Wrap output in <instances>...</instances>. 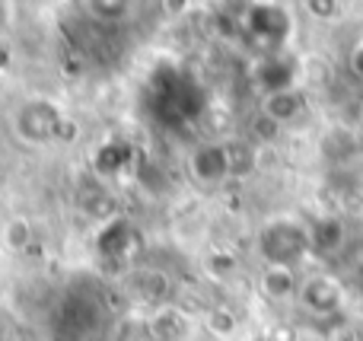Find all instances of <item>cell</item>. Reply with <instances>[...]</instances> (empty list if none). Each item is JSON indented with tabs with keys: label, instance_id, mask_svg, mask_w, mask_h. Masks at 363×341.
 <instances>
[{
	"label": "cell",
	"instance_id": "10",
	"mask_svg": "<svg viewBox=\"0 0 363 341\" xmlns=\"http://www.w3.org/2000/svg\"><path fill=\"white\" fill-rule=\"evenodd\" d=\"M131 291H134V297L144 300V303H160V300L169 294V281H166L163 272L147 268V272H138L131 278Z\"/></svg>",
	"mask_w": 363,
	"mask_h": 341
},
{
	"label": "cell",
	"instance_id": "20",
	"mask_svg": "<svg viewBox=\"0 0 363 341\" xmlns=\"http://www.w3.org/2000/svg\"><path fill=\"white\" fill-rule=\"evenodd\" d=\"M357 284H363V262L357 265Z\"/></svg>",
	"mask_w": 363,
	"mask_h": 341
},
{
	"label": "cell",
	"instance_id": "19",
	"mask_svg": "<svg viewBox=\"0 0 363 341\" xmlns=\"http://www.w3.org/2000/svg\"><path fill=\"white\" fill-rule=\"evenodd\" d=\"M6 23H10V6H6V4H0V32L6 29Z\"/></svg>",
	"mask_w": 363,
	"mask_h": 341
},
{
	"label": "cell",
	"instance_id": "5",
	"mask_svg": "<svg viewBox=\"0 0 363 341\" xmlns=\"http://www.w3.org/2000/svg\"><path fill=\"white\" fill-rule=\"evenodd\" d=\"M341 284L335 278H325V274H313L300 284V303L306 306L313 316H335L341 310Z\"/></svg>",
	"mask_w": 363,
	"mask_h": 341
},
{
	"label": "cell",
	"instance_id": "8",
	"mask_svg": "<svg viewBox=\"0 0 363 341\" xmlns=\"http://www.w3.org/2000/svg\"><path fill=\"white\" fill-rule=\"evenodd\" d=\"M262 115L271 118L274 125H284V121H294L303 115V96L296 89H284V93H271L262 99Z\"/></svg>",
	"mask_w": 363,
	"mask_h": 341
},
{
	"label": "cell",
	"instance_id": "4",
	"mask_svg": "<svg viewBox=\"0 0 363 341\" xmlns=\"http://www.w3.org/2000/svg\"><path fill=\"white\" fill-rule=\"evenodd\" d=\"M188 176L204 189L223 185L233 179V160H230V144H201L188 157Z\"/></svg>",
	"mask_w": 363,
	"mask_h": 341
},
{
	"label": "cell",
	"instance_id": "1",
	"mask_svg": "<svg viewBox=\"0 0 363 341\" xmlns=\"http://www.w3.org/2000/svg\"><path fill=\"white\" fill-rule=\"evenodd\" d=\"M258 252L268 262V268H290L294 272L313 252L309 227H303L300 220H290V217L268 220L262 227V233H258Z\"/></svg>",
	"mask_w": 363,
	"mask_h": 341
},
{
	"label": "cell",
	"instance_id": "6",
	"mask_svg": "<svg viewBox=\"0 0 363 341\" xmlns=\"http://www.w3.org/2000/svg\"><path fill=\"white\" fill-rule=\"evenodd\" d=\"M294 77H296V61L284 55H268L258 67L255 80L264 89V96L271 93H284V89H294Z\"/></svg>",
	"mask_w": 363,
	"mask_h": 341
},
{
	"label": "cell",
	"instance_id": "3",
	"mask_svg": "<svg viewBox=\"0 0 363 341\" xmlns=\"http://www.w3.org/2000/svg\"><path fill=\"white\" fill-rule=\"evenodd\" d=\"M64 115L55 102L48 99H29L16 108L13 115V131L23 144L29 147H42V144H51V140H61V131H64Z\"/></svg>",
	"mask_w": 363,
	"mask_h": 341
},
{
	"label": "cell",
	"instance_id": "14",
	"mask_svg": "<svg viewBox=\"0 0 363 341\" xmlns=\"http://www.w3.org/2000/svg\"><path fill=\"white\" fill-rule=\"evenodd\" d=\"M230 144V160H233V176H249L258 163L255 144H245V140H226Z\"/></svg>",
	"mask_w": 363,
	"mask_h": 341
},
{
	"label": "cell",
	"instance_id": "9",
	"mask_svg": "<svg viewBox=\"0 0 363 341\" xmlns=\"http://www.w3.org/2000/svg\"><path fill=\"white\" fill-rule=\"evenodd\" d=\"M357 153H360V144H357V138H354V131H347V128H332V131L322 138V157L335 166L351 163Z\"/></svg>",
	"mask_w": 363,
	"mask_h": 341
},
{
	"label": "cell",
	"instance_id": "13",
	"mask_svg": "<svg viewBox=\"0 0 363 341\" xmlns=\"http://www.w3.org/2000/svg\"><path fill=\"white\" fill-rule=\"evenodd\" d=\"M0 240H4L6 249H13V252H23V249L32 242V227H29V220H23V217H13V220H6V223H4V233H0Z\"/></svg>",
	"mask_w": 363,
	"mask_h": 341
},
{
	"label": "cell",
	"instance_id": "21",
	"mask_svg": "<svg viewBox=\"0 0 363 341\" xmlns=\"http://www.w3.org/2000/svg\"><path fill=\"white\" fill-rule=\"evenodd\" d=\"M360 294H363V284H360Z\"/></svg>",
	"mask_w": 363,
	"mask_h": 341
},
{
	"label": "cell",
	"instance_id": "16",
	"mask_svg": "<svg viewBox=\"0 0 363 341\" xmlns=\"http://www.w3.org/2000/svg\"><path fill=\"white\" fill-rule=\"evenodd\" d=\"M96 19H106V23H121L131 13V4H118V0H99V4L89 6Z\"/></svg>",
	"mask_w": 363,
	"mask_h": 341
},
{
	"label": "cell",
	"instance_id": "18",
	"mask_svg": "<svg viewBox=\"0 0 363 341\" xmlns=\"http://www.w3.org/2000/svg\"><path fill=\"white\" fill-rule=\"evenodd\" d=\"M313 13H338V4H309Z\"/></svg>",
	"mask_w": 363,
	"mask_h": 341
},
{
	"label": "cell",
	"instance_id": "12",
	"mask_svg": "<svg viewBox=\"0 0 363 341\" xmlns=\"http://www.w3.org/2000/svg\"><path fill=\"white\" fill-rule=\"evenodd\" d=\"M147 329H150L153 341H176L182 332H185V316H182L179 310H172V306H163V310L147 323Z\"/></svg>",
	"mask_w": 363,
	"mask_h": 341
},
{
	"label": "cell",
	"instance_id": "7",
	"mask_svg": "<svg viewBox=\"0 0 363 341\" xmlns=\"http://www.w3.org/2000/svg\"><path fill=\"white\" fill-rule=\"evenodd\" d=\"M345 240H347V227H345V220L335 214L319 217V220H313V227H309V242H313V252H319V255H335L345 246Z\"/></svg>",
	"mask_w": 363,
	"mask_h": 341
},
{
	"label": "cell",
	"instance_id": "17",
	"mask_svg": "<svg viewBox=\"0 0 363 341\" xmlns=\"http://www.w3.org/2000/svg\"><path fill=\"white\" fill-rule=\"evenodd\" d=\"M351 70H354L357 77H363V42L351 51Z\"/></svg>",
	"mask_w": 363,
	"mask_h": 341
},
{
	"label": "cell",
	"instance_id": "2",
	"mask_svg": "<svg viewBox=\"0 0 363 341\" xmlns=\"http://www.w3.org/2000/svg\"><path fill=\"white\" fill-rule=\"evenodd\" d=\"M290 35V13L277 4H252L242 6V16H239V38H242L249 48L277 55L284 42Z\"/></svg>",
	"mask_w": 363,
	"mask_h": 341
},
{
	"label": "cell",
	"instance_id": "11",
	"mask_svg": "<svg viewBox=\"0 0 363 341\" xmlns=\"http://www.w3.org/2000/svg\"><path fill=\"white\" fill-rule=\"evenodd\" d=\"M262 294L268 300H287L294 294H300V281L290 268H268L262 274Z\"/></svg>",
	"mask_w": 363,
	"mask_h": 341
},
{
	"label": "cell",
	"instance_id": "15",
	"mask_svg": "<svg viewBox=\"0 0 363 341\" xmlns=\"http://www.w3.org/2000/svg\"><path fill=\"white\" fill-rule=\"evenodd\" d=\"M204 325H207V329H211L217 338H230V335H236V329H239V323H236V316H233V310H226V306H213V310L207 313Z\"/></svg>",
	"mask_w": 363,
	"mask_h": 341
}]
</instances>
